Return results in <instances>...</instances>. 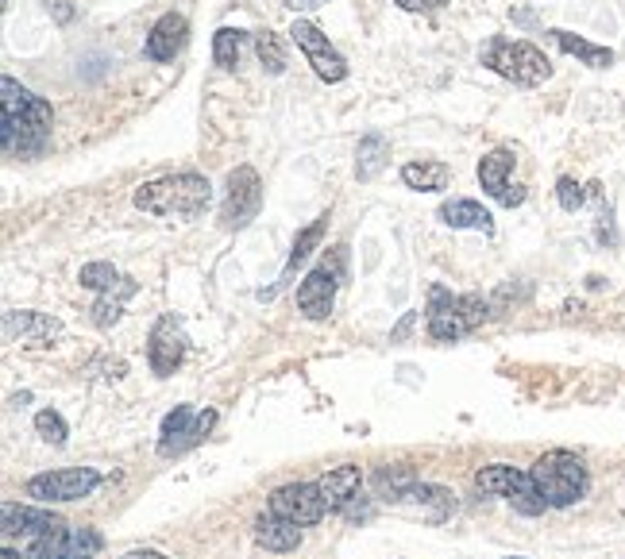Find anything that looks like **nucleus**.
I'll list each match as a JSON object with an SVG mask.
<instances>
[{
    "label": "nucleus",
    "instance_id": "f257e3e1",
    "mask_svg": "<svg viewBox=\"0 0 625 559\" xmlns=\"http://www.w3.org/2000/svg\"><path fill=\"white\" fill-rule=\"evenodd\" d=\"M132 201H136V209L163 216V220H193L209 209L213 186L201 174H170V178L139 186Z\"/></svg>",
    "mask_w": 625,
    "mask_h": 559
},
{
    "label": "nucleus",
    "instance_id": "f03ea898",
    "mask_svg": "<svg viewBox=\"0 0 625 559\" xmlns=\"http://www.w3.org/2000/svg\"><path fill=\"white\" fill-rule=\"evenodd\" d=\"M487 297L479 293H448L444 286H433L429 290V336L436 344H456L460 336H467L471 328H479L483 320L490 317Z\"/></svg>",
    "mask_w": 625,
    "mask_h": 559
},
{
    "label": "nucleus",
    "instance_id": "7ed1b4c3",
    "mask_svg": "<svg viewBox=\"0 0 625 559\" xmlns=\"http://www.w3.org/2000/svg\"><path fill=\"white\" fill-rule=\"evenodd\" d=\"M529 475L537 482V490H541V498L548 502V509L575 506V502H583L587 490H591V475H587L583 459L571 452H544L541 459L529 467Z\"/></svg>",
    "mask_w": 625,
    "mask_h": 559
},
{
    "label": "nucleus",
    "instance_id": "20e7f679",
    "mask_svg": "<svg viewBox=\"0 0 625 559\" xmlns=\"http://www.w3.org/2000/svg\"><path fill=\"white\" fill-rule=\"evenodd\" d=\"M483 62L514 85H541L552 78V62L544 58L541 47H533L525 39H494L483 51Z\"/></svg>",
    "mask_w": 625,
    "mask_h": 559
},
{
    "label": "nucleus",
    "instance_id": "39448f33",
    "mask_svg": "<svg viewBox=\"0 0 625 559\" xmlns=\"http://www.w3.org/2000/svg\"><path fill=\"white\" fill-rule=\"evenodd\" d=\"M263 205V182L255 174V166H236L228 174V186H224V205H220V228L224 232H240L247 228Z\"/></svg>",
    "mask_w": 625,
    "mask_h": 559
},
{
    "label": "nucleus",
    "instance_id": "423d86ee",
    "mask_svg": "<svg viewBox=\"0 0 625 559\" xmlns=\"http://www.w3.org/2000/svg\"><path fill=\"white\" fill-rule=\"evenodd\" d=\"M217 425V409H193V405H174L159 428V455H182L186 448L201 444Z\"/></svg>",
    "mask_w": 625,
    "mask_h": 559
},
{
    "label": "nucleus",
    "instance_id": "0eeeda50",
    "mask_svg": "<svg viewBox=\"0 0 625 559\" xmlns=\"http://www.w3.org/2000/svg\"><path fill=\"white\" fill-rule=\"evenodd\" d=\"M101 486V475L93 467H66V471H47L28 479V498L51 506V502H82Z\"/></svg>",
    "mask_w": 625,
    "mask_h": 559
},
{
    "label": "nucleus",
    "instance_id": "6e6552de",
    "mask_svg": "<svg viewBox=\"0 0 625 559\" xmlns=\"http://www.w3.org/2000/svg\"><path fill=\"white\" fill-rule=\"evenodd\" d=\"M290 39L301 47L305 62L313 66V74H317L321 81L336 85V81L348 78V62H344V54L328 43V35H321V27L317 24H309V20H294V24H290Z\"/></svg>",
    "mask_w": 625,
    "mask_h": 559
},
{
    "label": "nucleus",
    "instance_id": "1a4fd4ad",
    "mask_svg": "<svg viewBox=\"0 0 625 559\" xmlns=\"http://www.w3.org/2000/svg\"><path fill=\"white\" fill-rule=\"evenodd\" d=\"M340 274H344V247L336 255V263L328 267V259L321 267H313L298 286V309L309 320H325L332 313V301H336V286H340Z\"/></svg>",
    "mask_w": 625,
    "mask_h": 559
},
{
    "label": "nucleus",
    "instance_id": "9d476101",
    "mask_svg": "<svg viewBox=\"0 0 625 559\" xmlns=\"http://www.w3.org/2000/svg\"><path fill=\"white\" fill-rule=\"evenodd\" d=\"M271 513L305 529V525H317L328 513V506L317 482H290V486H278L271 494Z\"/></svg>",
    "mask_w": 625,
    "mask_h": 559
},
{
    "label": "nucleus",
    "instance_id": "9b49d317",
    "mask_svg": "<svg viewBox=\"0 0 625 559\" xmlns=\"http://www.w3.org/2000/svg\"><path fill=\"white\" fill-rule=\"evenodd\" d=\"M4 340L24 347H55L62 340V324L47 313H31V309H8L4 313Z\"/></svg>",
    "mask_w": 625,
    "mask_h": 559
},
{
    "label": "nucleus",
    "instance_id": "f8f14e48",
    "mask_svg": "<svg viewBox=\"0 0 625 559\" xmlns=\"http://www.w3.org/2000/svg\"><path fill=\"white\" fill-rule=\"evenodd\" d=\"M186 332H182V324L174 317H159V324L151 328V344H147V359H151V371L166 378V374H174L182 367V359H186Z\"/></svg>",
    "mask_w": 625,
    "mask_h": 559
},
{
    "label": "nucleus",
    "instance_id": "ddd939ff",
    "mask_svg": "<svg viewBox=\"0 0 625 559\" xmlns=\"http://www.w3.org/2000/svg\"><path fill=\"white\" fill-rule=\"evenodd\" d=\"M510 170H514V151H506V147L490 151L487 159L479 162V186L487 189L498 205H506V209H514V205L525 201V186L510 182Z\"/></svg>",
    "mask_w": 625,
    "mask_h": 559
},
{
    "label": "nucleus",
    "instance_id": "4468645a",
    "mask_svg": "<svg viewBox=\"0 0 625 559\" xmlns=\"http://www.w3.org/2000/svg\"><path fill=\"white\" fill-rule=\"evenodd\" d=\"M186 43H190V24H186V16L166 12V16H159L155 27L147 31L143 51H147V58H155V62H174L178 54L186 51Z\"/></svg>",
    "mask_w": 625,
    "mask_h": 559
},
{
    "label": "nucleus",
    "instance_id": "2eb2a0df",
    "mask_svg": "<svg viewBox=\"0 0 625 559\" xmlns=\"http://www.w3.org/2000/svg\"><path fill=\"white\" fill-rule=\"evenodd\" d=\"M321 486V498H325L328 513H344L359 498V486H363V471L355 463H344V467H332L328 475L317 479Z\"/></svg>",
    "mask_w": 625,
    "mask_h": 559
},
{
    "label": "nucleus",
    "instance_id": "dca6fc26",
    "mask_svg": "<svg viewBox=\"0 0 625 559\" xmlns=\"http://www.w3.org/2000/svg\"><path fill=\"white\" fill-rule=\"evenodd\" d=\"M58 521L51 509H35V506H16V502H4V536H39L55 533Z\"/></svg>",
    "mask_w": 625,
    "mask_h": 559
},
{
    "label": "nucleus",
    "instance_id": "f3484780",
    "mask_svg": "<svg viewBox=\"0 0 625 559\" xmlns=\"http://www.w3.org/2000/svg\"><path fill=\"white\" fill-rule=\"evenodd\" d=\"M529 482H533V475L521 471V467H510V463H490L483 471H475V490L490 494V498H510Z\"/></svg>",
    "mask_w": 625,
    "mask_h": 559
},
{
    "label": "nucleus",
    "instance_id": "a211bd4d",
    "mask_svg": "<svg viewBox=\"0 0 625 559\" xmlns=\"http://www.w3.org/2000/svg\"><path fill=\"white\" fill-rule=\"evenodd\" d=\"M255 544L267 548V552H298L301 525L286 521V517H274V513H263L255 521Z\"/></svg>",
    "mask_w": 625,
    "mask_h": 559
},
{
    "label": "nucleus",
    "instance_id": "6ab92c4d",
    "mask_svg": "<svg viewBox=\"0 0 625 559\" xmlns=\"http://www.w3.org/2000/svg\"><path fill=\"white\" fill-rule=\"evenodd\" d=\"M436 216H440L448 228H471V232H483V236L494 232V216H490L479 201H467V197H452V201H444Z\"/></svg>",
    "mask_w": 625,
    "mask_h": 559
},
{
    "label": "nucleus",
    "instance_id": "aec40b11",
    "mask_svg": "<svg viewBox=\"0 0 625 559\" xmlns=\"http://www.w3.org/2000/svg\"><path fill=\"white\" fill-rule=\"evenodd\" d=\"M386 159H390V143H386V135H379V132L363 135V139H359V151H355V178H359V182L379 178Z\"/></svg>",
    "mask_w": 625,
    "mask_h": 559
},
{
    "label": "nucleus",
    "instance_id": "412c9836",
    "mask_svg": "<svg viewBox=\"0 0 625 559\" xmlns=\"http://www.w3.org/2000/svg\"><path fill=\"white\" fill-rule=\"evenodd\" d=\"M552 39H556V47L560 51L575 54V58H583L591 70H606V66H614V51L610 47H598V43H591V39H579V35H571V31H548Z\"/></svg>",
    "mask_w": 625,
    "mask_h": 559
},
{
    "label": "nucleus",
    "instance_id": "4be33fe9",
    "mask_svg": "<svg viewBox=\"0 0 625 559\" xmlns=\"http://www.w3.org/2000/svg\"><path fill=\"white\" fill-rule=\"evenodd\" d=\"M406 502L429 509V521H444L448 513H456V494H452L448 486H436V482H417V486L409 490Z\"/></svg>",
    "mask_w": 625,
    "mask_h": 559
},
{
    "label": "nucleus",
    "instance_id": "5701e85b",
    "mask_svg": "<svg viewBox=\"0 0 625 559\" xmlns=\"http://www.w3.org/2000/svg\"><path fill=\"white\" fill-rule=\"evenodd\" d=\"M402 182L409 189L433 193V189L448 186V166L444 162H409V166H402Z\"/></svg>",
    "mask_w": 625,
    "mask_h": 559
},
{
    "label": "nucleus",
    "instance_id": "b1692460",
    "mask_svg": "<svg viewBox=\"0 0 625 559\" xmlns=\"http://www.w3.org/2000/svg\"><path fill=\"white\" fill-rule=\"evenodd\" d=\"M413 486H417V475L409 467H382L379 475H375V494L390 498V502H406Z\"/></svg>",
    "mask_w": 625,
    "mask_h": 559
},
{
    "label": "nucleus",
    "instance_id": "393cba45",
    "mask_svg": "<svg viewBox=\"0 0 625 559\" xmlns=\"http://www.w3.org/2000/svg\"><path fill=\"white\" fill-rule=\"evenodd\" d=\"M240 54H244V31L236 27H220L213 35V58H217L220 70H236L240 66Z\"/></svg>",
    "mask_w": 625,
    "mask_h": 559
},
{
    "label": "nucleus",
    "instance_id": "a878e982",
    "mask_svg": "<svg viewBox=\"0 0 625 559\" xmlns=\"http://www.w3.org/2000/svg\"><path fill=\"white\" fill-rule=\"evenodd\" d=\"M255 54H259L263 70L274 74V78L286 70V47H282V39H278L274 31H259V35H255Z\"/></svg>",
    "mask_w": 625,
    "mask_h": 559
},
{
    "label": "nucleus",
    "instance_id": "bb28decb",
    "mask_svg": "<svg viewBox=\"0 0 625 559\" xmlns=\"http://www.w3.org/2000/svg\"><path fill=\"white\" fill-rule=\"evenodd\" d=\"M325 228H328V216H317V220H313V224H309V228L301 232L298 243H294V251H290V263H286V278H290V274H294V270H298L301 263H305V259L313 255V247L321 243Z\"/></svg>",
    "mask_w": 625,
    "mask_h": 559
},
{
    "label": "nucleus",
    "instance_id": "cd10ccee",
    "mask_svg": "<svg viewBox=\"0 0 625 559\" xmlns=\"http://www.w3.org/2000/svg\"><path fill=\"white\" fill-rule=\"evenodd\" d=\"M78 282H82L85 290L109 293V290H116V286L124 282V274L112 267V263H85L82 274H78Z\"/></svg>",
    "mask_w": 625,
    "mask_h": 559
},
{
    "label": "nucleus",
    "instance_id": "c85d7f7f",
    "mask_svg": "<svg viewBox=\"0 0 625 559\" xmlns=\"http://www.w3.org/2000/svg\"><path fill=\"white\" fill-rule=\"evenodd\" d=\"M132 293H136V282H132V278L124 282V290L116 293V297H112V290H109L101 301H97V305H93V320H97L101 328H112V324L120 320V313H124V301H128Z\"/></svg>",
    "mask_w": 625,
    "mask_h": 559
},
{
    "label": "nucleus",
    "instance_id": "c756f323",
    "mask_svg": "<svg viewBox=\"0 0 625 559\" xmlns=\"http://www.w3.org/2000/svg\"><path fill=\"white\" fill-rule=\"evenodd\" d=\"M591 193V201H595V209H598V216H595V240L598 243H610V247H618V228H614V209L606 205V197H602V186H587Z\"/></svg>",
    "mask_w": 625,
    "mask_h": 559
},
{
    "label": "nucleus",
    "instance_id": "7c9ffc66",
    "mask_svg": "<svg viewBox=\"0 0 625 559\" xmlns=\"http://www.w3.org/2000/svg\"><path fill=\"white\" fill-rule=\"evenodd\" d=\"M35 432H39L47 444H55V448H62L66 436H70V428H66V421H62V413H55V409H39V413H35Z\"/></svg>",
    "mask_w": 625,
    "mask_h": 559
},
{
    "label": "nucleus",
    "instance_id": "2f4dec72",
    "mask_svg": "<svg viewBox=\"0 0 625 559\" xmlns=\"http://www.w3.org/2000/svg\"><path fill=\"white\" fill-rule=\"evenodd\" d=\"M510 506H514L517 513H525V517H541L544 509H548V502L541 498L537 482H529V486H521L517 494H510Z\"/></svg>",
    "mask_w": 625,
    "mask_h": 559
},
{
    "label": "nucleus",
    "instance_id": "473e14b6",
    "mask_svg": "<svg viewBox=\"0 0 625 559\" xmlns=\"http://www.w3.org/2000/svg\"><path fill=\"white\" fill-rule=\"evenodd\" d=\"M556 201H560V209H564V213H575V209H583L587 189L579 186L575 178H560V182H556Z\"/></svg>",
    "mask_w": 625,
    "mask_h": 559
},
{
    "label": "nucleus",
    "instance_id": "72a5a7b5",
    "mask_svg": "<svg viewBox=\"0 0 625 559\" xmlns=\"http://www.w3.org/2000/svg\"><path fill=\"white\" fill-rule=\"evenodd\" d=\"M290 12H313V8H321V4H328V0H282Z\"/></svg>",
    "mask_w": 625,
    "mask_h": 559
},
{
    "label": "nucleus",
    "instance_id": "f704fd0d",
    "mask_svg": "<svg viewBox=\"0 0 625 559\" xmlns=\"http://www.w3.org/2000/svg\"><path fill=\"white\" fill-rule=\"evenodd\" d=\"M51 8H55V16H58V20H62V24H66V20L74 16V8H70V0H51Z\"/></svg>",
    "mask_w": 625,
    "mask_h": 559
},
{
    "label": "nucleus",
    "instance_id": "c9c22d12",
    "mask_svg": "<svg viewBox=\"0 0 625 559\" xmlns=\"http://www.w3.org/2000/svg\"><path fill=\"white\" fill-rule=\"evenodd\" d=\"M124 559H170L163 552H155V548H136V552H128Z\"/></svg>",
    "mask_w": 625,
    "mask_h": 559
},
{
    "label": "nucleus",
    "instance_id": "e433bc0d",
    "mask_svg": "<svg viewBox=\"0 0 625 559\" xmlns=\"http://www.w3.org/2000/svg\"><path fill=\"white\" fill-rule=\"evenodd\" d=\"M413 320H417V317H413V313H409V317L402 320V324H398V328H394V336H390V340H402V336H406L409 328H413Z\"/></svg>",
    "mask_w": 625,
    "mask_h": 559
},
{
    "label": "nucleus",
    "instance_id": "4c0bfd02",
    "mask_svg": "<svg viewBox=\"0 0 625 559\" xmlns=\"http://www.w3.org/2000/svg\"><path fill=\"white\" fill-rule=\"evenodd\" d=\"M398 8H406V12H421L425 8V0H394Z\"/></svg>",
    "mask_w": 625,
    "mask_h": 559
},
{
    "label": "nucleus",
    "instance_id": "58836bf2",
    "mask_svg": "<svg viewBox=\"0 0 625 559\" xmlns=\"http://www.w3.org/2000/svg\"><path fill=\"white\" fill-rule=\"evenodd\" d=\"M0 559H28V556H20L16 548H4V556H0Z\"/></svg>",
    "mask_w": 625,
    "mask_h": 559
},
{
    "label": "nucleus",
    "instance_id": "ea45409f",
    "mask_svg": "<svg viewBox=\"0 0 625 559\" xmlns=\"http://www.w3.org/2000/svg\"><path fill=\"white\" fill-rule=\"evenodd\" d=\"M433 4H448V0H433Z\"/></svg>",
    "mask_w": 625,
    "mask_h": 559
},
{
    "label": "nucleus",
    "instance_id": "a19ab883",
    "mask_svg": "<svg viewBox=\"0 0 625 559\" xmlns=\"http://www.w3.org/2000/svg\"><path fill=\"white\" fill-rule=\"evenodd\" d=\"M510 559H529V556H510Z\"/></svg>",
    "mask_w": 625,
    "mask_h": 559
},
{
    "label": "nucleus",
    "instance_id": "79ce46f5",
    "mask_svg": "<svg viewBox=\"0 0 625 559\" xmlns=\"http://www.w3.org/2000/svg\"><path fill=\"white\" fill-rule=\"evenodd\" d=\"M82 559H93V556H82Z\"/></svg>",
    "mask_w": 625,
    "mask_h": 559
}]
</instances>
